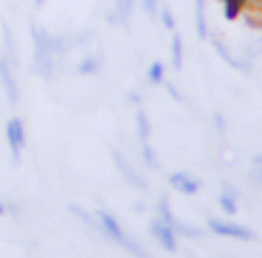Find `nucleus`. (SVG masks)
<instances>
[{
	"label": "nucleus",
	"instance_id": "nucleus-22",
	"mask_svg": "<svg viewBox=\"0 0 262 258\" xmlns=\"http://www.w3.org/2000/svg\"><path fill=\"white\" fill-rule=\"evenodd\" d=\"M214 126H217V132H226V123H223V115H220V112H214Z\"/></svg>",
	"mask_w": 262,
	"mask_h": 258
},
{
	"label": "nucleus",
	"instance_id": "nucleus-25",
	"mask_svg": "<svg viewBox=\"0 0 262 258\" xmlns=\"http://www.w3.org/2000/svg\"><path fill=\"white\" fill-rule=\"evenodd\" d=\"M3 211H6V208H3V202H0V213H3Z\"/></svg>",
	"mask_w": 262,
	"mask_h": 258
},
{
	"label": "nucleus",
	"instance_id": "nucleus-17",
	"mask_svg": "<svg viewBox=\"0 0 262 258\" xmlns=\"http://www.w3.org/2000/svg\"><path fill=\"white\" fill-rule=\"evenodd\" d=\"M147 82H149V84H164V82H166V67H164V62H152V65H149Z\"/></svg>",
	"mask_w": 262,
	"mask_h": 258
},
{
	"label": "nucleus",
	"instance_id": "nucleus-20",
	"mask_svg": "<svg viewBox=\"0 0 262 258\" xmlns=\"http://www.w3.org/2000/svg\"><path fill=\"white\" fill-rule=\"evenodd\" d=\"M158 14H161V22H164L166 31H175V17H172V9H169V6H161Z\"/></svg>",
	"mask_w": 262,
	"mask_h": 258
},
{
	"label": "nucleus",
	"instance_id": "nucleus-9",
	"mask_svg": "<svg viewBox=\"0 0 262 258\" xmlns=\"http://www.w3.org/2000/svg\"><path fill=\"white\" fill-rule=\"evenodd\" d=\"M68 211L74 213V216L79 219V222L85 224V227H91L96 236H104V230H102V222H99V216H93L91 211H85V208H79V205H68Z\"/></svg>",
	"mask_w": 262,
	"mask_h": 258
},
{
	"label": "nucleus",
	"instance_id": "nucleus-11",
	"mask_svg": "<svg viewBox=\"0 0 262 258\" xmlns=\"http://www.w3.org/2000/svg\"><path fill=\"white\" fill-rule=\"evenodd\" d=\"M136 126H138V140H152V123H149V115L141 104L136 107Z\"/></svg>",
	"mask_w": 262,
	"mask_h": 258
},
{
	"label": "nucleus",
	"instance_id": "nucleus-3",
	"mask_svg": "<svg viewBox=\"0 0 262 258\" xmlns=\"http://www.w3.org/2000/svg\"><path fill=\"white\" fill-rule=\"evenodd\" d=\"M6 143H9V151H12V163H20V154H23V149H26V123H23V118H9Z\"/></svg>",
	"mask_w": 262,
	"mask_h": 258
},
{
	"label": "nucleus",
	"instance_id": "nucleus-10",
	"mask_svg": "<svg viewBox=\"0 0 262 258\" xmlns=\"http://www.w3.org/2000/svg\"><path fill=\"white\" fill-rule=\"evenodd\" d=\"M194 28H198L200 39H209V17H206V0H194Z\"/></svg>",
	"mask_w": 262,
	"mask_h": 258
},
{
	"label": "nucleus",
	"instance_id": "nucleus-8",
	"mask_svg": "<svg viewBox=\"0 0 262 258\" xmlns=\"http://www.w3.org/2000/svg\"><path fill=\"white\" fill-rule=\"evenodd\" d=\"M169 185H172V188H178L181 194L192 196V194H198V191H200V185H203V183H200L198 177H192V174H186V171H175V174H169Z\"/></svg>",
	"mask_w": 262,
	"mask_h": 258
},
{
	"label": "nucleus",
	"instance_id": "nucleus-16",
	"mask_svg": "<svg viewBox=\"0 0 262 258\" xmlns=\"http://www.w3.org/2000/svg\"><path fill=\"white\" fill-rule=\"evenodd\" d=\"M172 230H175V236H181V239H200V236H203L200 227H192V224L178 222V219H175V224H172Z\"/></svg>",
	"mask_w": 262,
	"mask_h": 258
},
{
	"label": "nucleus",
	"instance_id": "nucleus-5",
	"mask_svg": "<svg viewBox=\"0 0 262 258\" xmlns=\"http://www.w3.org/2000/svg\"><path fill=\"white\" fill-rule=\"evenodd\" d=\"M149 233H152V239L158 241L166 252H178V236L169 224H164L161 219H152V222H149Z\"/></svg>",
	"mask_w": 262,
	"mask_h": 258
},
{
	"label": "nucleus",
	"instance_id": "nucleus-18",
	"mask_svg": "<svg viewBox=\"0 0 262 258\" xmlns=\"http://www.w3.org/2000/svg\"><path fill=\"white\" fill-rule=\"evenodd\" d=\"M217 202H220V208L228 213V216H234V213H237V208H239L237 205V194H234V191H223Z\"/></svg>",
	"mask_w": 262,
	"mask_h": 258
},
{
	"label": "nucleus",
	"instance_id": "nucleus-13",
	"mask_svg": "<svg viewBox=\"0 0 262 258\" xmlns=\"http://www.w3.org/2000/svg\"><path fill=\"white\" fill-rule=\"evenodd\" d=\"M155 213H158L155 219H161V222H164V224H169V227L175 224V219H178L175 213H172L169 199H166V196H158V202H155Z\"/></svg>",
	"mask_w": 262,
	"mask_h": 258
},
{
	"label": "nucleus",
	"instance_id": "nucleus-15",
	"mask_svg": "<svg viewBox=\"0 0 262 258\" xmlns=\"http://www.w3.org/2000/svg\"><path fill=\"white\" fill-rule=\"evenodd\" d=\"M121 247H124V250L130 252L133 258H152L147 250H144V244H141V241H138V239H133V236H124V241H121Z\"/></svg>",
	"mask_w": 262,
	"mask_h": 258
},
{
	"label": "nucleus",
	"instance_id": "nucleus-1",
	"mask_svg": "<svg viewBox=\"0 0 262 258\" xmlns=\"http://www.w3.org/2000/svg\"><path fill=\"white\" fill-rule=\"evenodd\" d=\"M0 87L6 93L9 104L17 107L20 104V84H17V67L6 59V56L0 54Z\"/></svg>",
	"mask_w": 262,
	"mask_h": 258
},
{
	"label": "nucleus",
	"instance_id": "nucleus-23",
	"mask_svg": "<svg viewBox=\"0 0 262 258\" xmlns=\"http://www.w3.org/2000/svg\"><path fill=\"white\" fill-rule=\"evenodd\" d=\"M254 168L262 174V154H254Z\"/></svg>",
	"mask_w": 262,
	"mask_h": 258
},
{
	"label": "nucleus",
	"instance_id": "nucleus-12",
	"mask_svg": "<svg viewBox=\"0 0 262 258\" xmlns=\"http://www.w3.org/2000/svg\"><path fill=\"white\" fill-rule=\"evenodd\" d=\"M3 56H6L14 67L20 65V59H17V42H14V34H12V28H9V25H3Z\"/></svg>",
	"mask_w": 262,
	"mask_h": 258
},
{
	"label": "nucleus",
	"instance_id": "nucleus-4",
	"mask_svg": "<svg viewBox=\"0 0 262 258\" xmlns=\"http://www.w3.org/2000/svg\"><path fill=\"white\" fill-rule=\"evenodd\" d=\"M113 163H116V168H119V171H121V177H124L130 185H136L138 191H147V188H149V183H147V179H144L141 174L136 171V168H133V163L127 160V157L121 154L119 149H113Z\"/></svg>",
	"mask_w": 262,
	"mask_h": 258
},
{
	"label": "nucleus",
	"instance_id": "nucleus-6",
	"mask_svg": "<svg viewBox=\"0 0 262 258\" xmlns=\"http://www.w3.org/2000/svg\"><path fill=\"white\" fill-rule=\"evenodd\" d=\"M99 216V222H102V230H104V239H110V241H116V244H121L124 241V230H121V224H119V219L113 216V213H107V211H99L96 213Z\"/></svg>",
	"mask_w": 262,
	"mask_h": 258
},
{
	"label": "nucleus",
	"instance_id": "nucleus-2",
	"mask_svg": "<svg viewBox=\"0 0 262 258\" xmlns=\"http://www.w3.org/2000/svg\"><path fill=\"white\" fill-rule=\"evenodd\" d=\"M209 230L217 236H226V239H237V241H256V233L251 227H243V224L237 222H226V219H214L211 216L209 222Z\"/></svg>",
	"mask_w": 262,
	"mask_h": 258
},
{
	"label": "nucleus",
	"instance_id": "nucleus-14",
	"mask_svg": "<svg viewBox=\"0 0 262 258\" xmlns=\"http://www.w3.org/2000/svg\"><path fill=\"white\" fill-rule=\"evenodd\" d=\"M172 67L175 70L183 67V37L178 31H172Z\"/></svg>",
	"mask_w": 262,
	"mask_h": 258
},
{
	"label": "nucleus",
	"instance_id": "nucleus-19",
	"mask_svg": "<svg viewBox=\"0 0 262 258\" xmlns=\"http://www.w3.org/2000/svg\"><path fill=\"white\" fill-rule=\"evenodd\" d=\"M141 157H144V163H147L149 168H161V163H158V157H155V149H152L149 140H144V143H141Z\"/></svg>",
	"mask_w": 262,
	"mask_h": 258
},
{
	"label": "nucleus",
	"instance_id": "nucleus-21",
	"mask_svg": "<svg viewBox=\"0 0 262 258\" xmlns=\"http://www.w3.org/2000/svg\"><path fill=\"white\" fill-rule=\"evenodd\" d=\"M141 6H144V14H147V17L158 14V0H141Z\"/></svg>",
	"mask_w": 262,
	"mask_h": 258
},
{
	"label": "nucleus",
	"instance_id": "nucleus-7",
	"mask_svg": "<svg viewBox=\"0 0 262 258\" xmlns=\"http://www.w3.org/2000/svg\"><path fill=\"white\" fill-rule=\"evenodd\" d=\"M102 67H104V54H102V50H93V54H88V56H82V59H79L76 73H79V76H99Z\"/></svg>",
	"mask_w": 262,
	"mask_h": 258
},
{
	"label": "nucleus",
	"instance_id": "nucleus-24",
	"mask_svg": "<svg viewBox=\"0 0 262 258\" xmlns=\"http://www.w3.org/2000/svg\"><path fill=\"white\" fill-rule=\"evenodd\" d=\"M31 3H34V6H42V3H46V0H31Z\"/></svg>",
	"mask_w": 262,
	"mask_h": 258
}]
</instances>
